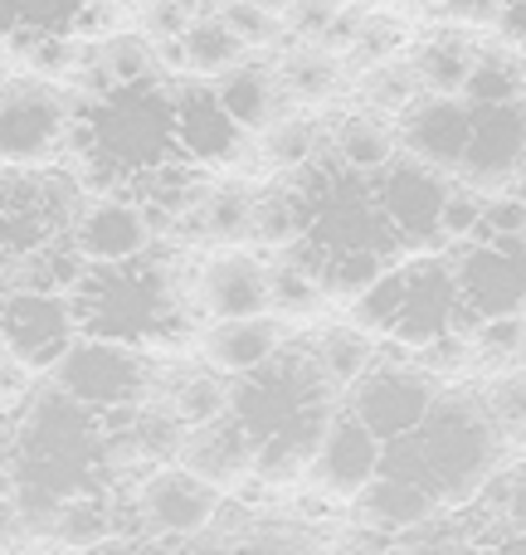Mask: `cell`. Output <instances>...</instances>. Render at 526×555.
<instances>
[{
	"mask_svg": "<svg viewBox=\"0 0 526 555\" xmlns=\"http://www.w3.org/2000/svg\"><path fill=\"white\" fill-rule=\"evenodd\" d=\"M74 142L93 176H142L176 156V93L166 78L142 88H113L78 107Z\"/></svg>",
	"mask_w": 526,
	"mask_h": 555,
	"instance_id": "6da1fadb",
	"label": "cell"
},
{
	"mask_svg": "<svg viewBox=\"0 0 526 555\" xmlns=\"http://www.w3.org/2000/svg\"><path fill=\"white\" fill-rule=\"evenodd\" d=\"M424 459V478L434 482L444 502H463L478 488H488L492 468H498V443L502 429L492 410H478L469 400H434L429 420L414 429Z\"/></svg>",
	"mask_w": 526,
	"mask_h": 555,
	"instance_id": "7a4b0ae2",
	"label": "cell"
},
{
	"mask_svg": "<svg viewBox=\"0 0 526 555\" xmlns=\"http://www.w3.org/2000/svg\"><path fill=\"white\" fill-rule=\"evenodd\" d=\"M25 478L54 488L59 498H74L84 492L88 473L103 463V429H98V414L74 404L64 390L44 395L29 414L25 429Z\"/></svg>",
	"mask_w": 526,
	"mask_h": 555,
	"instance_id": "3957f363",
	"label": "cell"
},
{
	"mask_svg": "<svg viewBox=\"0 0 526 555\" xmlns=\"http://www.w3.org/2000/svg\"><path fill=\"white\" fill-rule=\"evenodd\" d=\"M78 107L49 78H5L0 83V166H49L74 142Z\"/></svg>",
	"mask_w": 526,
	"mask_h": 555,
	"instance_id": "277c9868",
	"label": "cell"
},
{
	"mask_svg": "<svg viewBox=\"0 0 526 555\" xmlns=\"http://www.w3.org/2000/svg\"><path fill=\"white\" fill-rule=\"evenodd\" d=\"M54 390H64L74 404L103 414L123 410V404H142L152 390V365L142 361V351H132L117 336H78L54 371Z\"/></svg>",
	"mask_w": 526,
	"mask_h": 555,
	"instance_id": "5b68a950",
	"label": "cell"
},
{
	"mask_svg": "<svg viewBox=\"0 0 526 555\" xmlns=\"http://www.w3.org/2000/svg\"><path fill=\"white\" fill-rule=\"evenodd\" d=\"M220 502L224 492L215 482H205L201 473H191L185 463H156L132 498V521L156 541L191 546V541L210 537Z\"/></svg>",
	"mask_w": 526,
	"mask_h": 555,
	"instance_id": "8992f818",
	"label": "cell"
},
{
	"mask_svg": "<svg viewBox=\"0 0 526 555\" xmlns=\"http://www.w3.org/2000/svg\"><path fill=\"white\" fill-rule=\"evenodd\" d=\"M78 312L68 293L15 287L0 297V351L25 371H54L59 356L78 341Z\"/></svg>",
	"mask_w": 526,
	"mask_h": 555,
	"instance_id": "52a82bcc",
	"label": "cell"
},
{
	"mask_svg": "<svg viewBox=\"0 0 526 555\" xmlns=\"http://www.w3.org/2000/svg\"><path fill=\"white\" fill-rule=\"evenodd\" d=\"M371 191H375V205H381L385 224H390L395 240H400V249H420V254L444 249L439 210H444V195H449V176L400 152L371 181Z\"/></svg>",
	"mask_w": 526,
	"mask_h": 555,
	"instance_id": "ba28073f",
	"label": "cell"
},
{
	"mask_svg": "<svg viewBox=\"0 0 526 555\" xmlns=\"http://www.w3.org/2000/svg\"><path fill=\"white\" fill-rule=\"evenodd\" d=\"M434 400V380L420 371V365H371L361 380L346 390V410L375 434V439H405L414 434L424 420H429Z\"/></svg>",
	"mask_w": 526,
	"mask_h": 555,
	"instance_id": "9c48e42d",
	"label": "cell"
},
{
	"mask_svg": "<svg viewBox=\"0 0 526 555\" xmlns=\"http://www.w3.org/2000/svg\"><path fill=\"white\" fill-rule=\"evenodd\" d=\"M522 171H526V98L473 107L469 152H463L453 176H459L469 191L492 195V191H508Z\"/></svg>",
	"mask_w": 526,
	"mask_h": 555,
	"instance_id": "30bf717a",
	"label": "cell"
},
{
	"mask_svg": "<svg viewBox=\"0 0 526 555\" xmlns=\"http://www.w3.org/2000/svg\"><path fill=\"white\" fill-rule=\"evenodd\" d=\"M459 302L473 317H512L526 307V240H478L453 259Z\"/></svg>",
	"mask_w": 526,
	"mask_h": 555,
	"instance_id": "8fae6325",
	"label": "cell"
},
{
	"mask_svg": "<svg viewBox=\"0 0 526 555\" xmlns=\"http://www.w3.org/2000/svg\"><path fill=\"white\" fill-rule=\"evenodd\" d=\"M191 293L205 322L268 312V254L254 244H220L210 259H201Z\"/></svg>",
	"mask_w": 526,
	"mask_h": 555,
	"instance_id": "7c38bea8",
	"label": "cell"
},
{
	"mask_svg": "<svg viewBox=\"0 0 526 555\" xmlns=\"http://www.w3.org/2000/svg\"><path fill=\"white\" fill-rule=\"evenodd\" d=\"M74 244L93 269H127L142 263L146 249L156 244L152 224H146V205L132 195H93L74 220Z\"/></svg>",
	"mask_w": 526,
	"mask_h": 555,
	"instance_id": "4fadbf2b",
	"label": "cell"
},
{
	"mask_svg": "<svg viewBox=\"0 0 526 555\" xmlns=\"http://www.w3.org/2000/svg\"><path fill=\"white\" fill-rule=\"evenodd\" d=\"M381 463H385V439H375L351 410H332V420H326L322 439H317V449H312L307 473H312L317 492L351 502L356 492L375 482Z\"/></svg>",
	"mask_w": 526,
	"mask_h": 555,
	"instance_id": "5bb4252c",
	"label": "cell"
},
{
	"mask_svg": "<svg viewBox=\"0 0 526 555\" xmlns=\"http://www.w3.org/2000/svg\"><path fill=\"white\" fill-rule=\"evenodd\" d=\"M176 93V152L191 156L195 166H230L244 156L249 132L220 107L210 78H191L171 83Z\"/></svg>",
	"mask_w": 526,
	"mask_h": 555,
	"instance_id": "9a60e30c",
	"label": "cell"
},
{
	"mask_svg": "<svg viewBox=\"0 0 526 555\" xmlns=\"http://www.w3.org/2000/svg\"><path fill=\"white\" fill-rule=\"evenodd\" d=\"M395 132H400V152L414 162L434 166V171L453 176L469 152V132H473V107L463 98H444V93H420L400 117H395Z\"/></svg>",
	"mask_w": 526,
	"mask_h": 555,
	"instance_id": "2e32d148",
	"label": "cell"
},
{
	"mask_svg": "<svg viewBox=\"0 0 526 555\" xmlns=\"http://www.w3.org/2000/svg\"><path fill=\"white\" fill-rule=\"evenodd\" d=\"M287 341V322H278L273 312L259 317H224V322H205L201 332V361L210 371L230 375V380H244V375L264 371L283 356Z\"/></svg>",
	"mask_w": 526,
	"mask_h": 555,
	"instance_id": "e0dca14e",
	"label": "cell"
},
{
	"mask_svg": "<svg viewBox=\"0 0 526 555\" xmlns=\"http://www.w3.org/2000/svg\"><path fill=\"white\" fill-rule=\"evenodd\" d=\"M453 307H459V283H453V263H439L434 254H420V263L405 269V307L395 322L390 341H405L414 351L420 341L449 332Z\"/></svg>",
	"mask_w": 526,
	"mask_h": 555,
	"instance_id": "ac0fdd59",
	"label": "cell"
},
{
	"mask_svg": "<svg viewBox=\"0 0 526 555\" xmlns=\"http://www.w3.org/2000/svg\"><path fill=\"white\" fill-rule=\"evenodd\" d=\"M439 492L424 478H405V473H375L371 488H361L351 498L356 521L365 531H420L439 512Z\"/></svg>",
	"mask_w": 526,
	"mask_h": 555,
	"instance_id": "d6986e66",
	"label": "cell"
},
{
	"mask_svg": "<svg viewBox=\"0 0 526 555\" xmlns=\"http://www.w3.org/2000/svg\"><path fill=\"white\" fill-rule=\"evenodd\" d=\"M254 449H259V443H254V434L244 429L234 414H224V420L201 424V429L185 434L181 459H176V463H185V468L201 473L205 482H215L220 492H230L234 482L254 473Z\"/></svg>",
	"mask_w": 526,
	"mask_h": 555,
	"instance_id": "ffe728a7",
	"label": "cell"
},
{
	"mask_svg": "<svg viewBox=\"0 0 526 555\" xmlns=\"http://www.w3.org/2000/svg\"><path fill=\"white\" fill-rule=\"evenodd\" d=\"M312 220H317V201L303 185V176H293L287 185H273V191L254 195L249 244L254 249H268V254H287L312 240Z\"/></svg>",
	"mask_w": 526,
	"mask_h": 555,
	"instance_id": "44dd1931",
	"label": "cell"
},
{
	"mask_svg": "<svg viewBox=\"0 0 526 555\" xmlns=\"http://www.w3.org/2000/svg\"><path fill=\"white\" fill-rule=\"evenodd\" d=\"M210 83H215L220 107L249 137H259L278 113H287V107H293V103H287V93H283V83H278V68H264V64H254V59H240V64L224 68V74L210 78Z\"/></svg>",
	"mask_w": 526,
	"mask_h": 555,
	"instance_id": "7402d4cb",
	"label": "cell"
},
{
	"mask_svg": "<svg viewBox=\"0 0 526 555\" xmlns=\"http://www.w3.org/2000/svg\"><path fill=\"white\" fill-rule=\"evenodd\" d=\"M254 142H259V162L268 166V171L297 176V171H307V166H317L326 156V146H332V127L317 122L307 107H287V113H278L273 122L254 137Z\"/></svg>",
	"mask_w": 526,
	"mask_h": 555,
	"instance_id": "603a6c76",
	"label": "cell"
},
{
	"mask_svg": "<svg viewBox=\"0 0 526 555\" xmlns=\"http://www.w3.org/2000/svg\"><path fill=\"white\" fill-rule=\"evenodd\" d=\"M326 156H332L342 171L375 181V176L400 156V132H395L390 117H381V113L365 107V113H351L332 127V146H326Z\"/></svg>",
	"mask_w": 526,
	"mask_h": 555,
	"instance_id": "cb8c5ba5",
	"label": "cell"
},
{
	"mask_svg": "<svg viewBox=\"0 0 526 555\" xmlns=\"http://www.w3.org/2000/svg\"><path fill=\"white\" fill-rule=\"evenodd\" d=\"M307 254H312V244H307ZM326 302L332 297H326L322 278H317V263L303 259V244L287 249V259L268 254V312L278 322H312Z\"/></svg>",
	"mask_w": 526,
	"mask_h": 555,
	"instance_id": "d4e9b609",
	"label": "cell"
},
{
	"mask_svg": "<svg viewBox=\"0 0 526 555\" xmlns=\"http://www.w3.org/2000/svg\"><path fill=\"white\" fill-rule=\"evenodd\" d=\"M254 185L244 181H220L210 185L205 181L201 201H195V210L185 215V220L195 224V234H201L205 244H249V230H254Z\"/></svg>",
	"mask_w": 526,
	"mask_h": 555,
	"instance_id": "484cf974",
	"label": "cell"
},
{
	"mask_svg": "<svg viewBox=\"0 0 526 555\" xmlns=\"http://www.w3.org/2000/svg\"><path fill=\"white\" fill-rule=\"evenodd\" d=\"M473 59H478V44L459 29H434L429 39H420L410 54V68L420 78L424 93H444V98H463V83L473 74Z\"/></svg>",
	"mask_w": 526,
	"mask_h": 555,
	"instance_id": "4316f807",
	"label": "cell"
},
{
	"mask_svg": "<svg viewBox=\"0 0 526 555\" xmlns=\"http://www.w3.org/2000/svg\"><path fill=\"white\" fill-rule=\"evenodd\" d=\"M278 83H283L293 107H326L342 93V64H336V54L326 44L303 39L297 49H287L278 59Z\"/></svg>",
	"mask_w": 526,
	"mask_h": 555,
	"instance_id": "83f0119b",
	"label": "cell"
},
{
	"mask_svg": "<svg viewBox=\"0 0 526 555\" xmlns=\"http://www.w3.org/2000/svg\"><path fill=\"white\" fill-rule=\"evenodd\" d=\"M181 54H185V74H191V78H220L224 68H234L240 59H249V44H244V39L224 25L220 10L205 5L201 15L185 25Z\"/></svg>",
	"mask_w": 526,
	"mask_h": 555,
	"instance_id": "f1b7e54d",
	"label": "cell"
},
{
	"mask_svg": "<svg viewBox=\"0 0 526 555\" xmlns=\"http://www.w3.org/2000/svg\"><path fill=\"white\" fill-rule=\"evenodd\" d=\"M375 356H381L375 351V336H365L356 322L351 326H326V332L312 341V365H317V375L332 385V395L351 390V385L375 365Z\"/></svg>",
	"mask_w": 526,
	"mask_h": 555,
	"instance_id": "f546056e",
	"label": "cell"
},
{
	"mask_svg": "<svg viewBox=\"0 0 526 555\" xmlns=\"http://www.w3.org/2000/svg\"><path fill=\"white\" fill-rule=\"evenodd\" d=\"M230 395H234L230 375L201 365V371H185V375L171 380V390H166V410H171L185 429H201V424H215V420L230 414Z\"/></svg>",
	"mask_w": 526,
	"mask_h": 555,
	"instance_id": "4dcf8cb0",
	"label": "cell"
},
{
	"mask_svg": "<svg viewBox=\"0 0 526 555\" xmlns=\"http://www.w3.org/2000/svg\"><path fill=\"white\" fill-rule=\"evenodd\" d=\"M113 531H117L113 507H107L103 498H93V492H74V498H64L49 537H54V546L88 555V551H103L107 541H113Z\"/></svg>",
	"mask_w": 526,
	"mask_h": 555,
	"instance_id": "1f68e13d",
	"label": "cell"
},
{
	"mask_svg": "<svg viewBox=\"0 0 526 555\" xmlns=\"http://www.w3.org/2000/svg\"><path fill=\"white\" fill-rule=\"evenodd\" d=\"M517 98H526V59L512 54V44L478 49L473 74H469V83H463V103L492 107V103H517Z\"/></svg>",
	"mask_w": 526,
	"mask_h": 555,
	"instance_id": "d6a6232c",
	"label": "cell"
},
{
	"mask_svg": "<svg viewBox=\"0 0 526 555\" xmlns=\"http://www.w3.org/2000/svg\"><path fill=\"white\" fill-rule=\"evenodd\" d=\"M312 244V240H307ZM395 254L385 249H365V244H351V249H317L312 244V263H317V278H322L326 297H346L351 302L361 287H371L375 278L390 269Z\"/></svg>",
	"mask_w": 526,
	"mask_h": 555,
	"instance_id": "836d02e7",
	"label": "cell"
},
{
	"mask_svg": "<svg viewBox=\"0 0 526 555\" xmlns=\"http://www.w3.org/2000/svg\"><path fill=\"white\" fill-rule=\"evenodd\" d=\"M93 44H98V59H103V74L113 88H142L166 74L162 59H156V44L142 29H113L107 39H93Z\"/></svg>",
	"mask_w": 526,
	"mask_h": 555,
	"instance_id": "e575fe53",
	"label": "cell"
},
{
	"mask_svg": "<svg viewBox=\"0 0 526 555\" xmlns=\"http://www.w3.org/2000/svg\"><path fill=\"white\" fill-rule=\"evenodd\" d=\"M84 5L88 0H0V44L20 35H49V29L74 35Z\"/></svg>",
	"mask_w": 526,
	"mask_h": 555,
	"instance_id": "d590c367",
	"label": "cell"
},
{
	"mask_svg": "<svg viewBox=\"0 0 526 555\" xmlns=\"http://www.w3.org/2000/svg\"><path fill=\"white\" fill-rule=\"evenodd\" d=\"M420 93L424 88H420V78H414L410 59H381V64H371L365 68V78H361L365 107L381 113V117H400Z\"/></svg>",
	"mask_w": 526,
	"mask_h": 555,
	"instance_id": "8d00e7d4",
	"label": "cell"
},
{
	"mask_svg": "<svg viewBox=\"0 0 526 555\" xmlns=\"http://www.w3.org/2000/svg\"><path fill=\"white\" fill-rule=\"evenodd\" d=\"M400 307H405V269H385L371 287H361L351 297V322L365 336H390L395 322H400Z\"/></svg>",
	"mask_w": 526,
	"mask_h": 555,
	"instance_id": "74e56055",
	"label": "cell"
},
{
	"mask_svg": "<svg viewBox=\"0 0 526 555\" xmlns=\"http://www.w3.org/2000/svg\"><path fill=\"white\" fill-rule=\"evenodd\" d=\"M215 10H220L224 25H230L249 49H268V44H278V39L287 35L283 15H278V10L254 5V0H220Z\"/></svg>",
	"mask_w": 526,
	"mask_h": 555,
	"instance_id": "f35d334b",
	"label": "cell"
},
{
	"mask_svg": "<svg viewBox=\"0 0 526 555\" xmlns=\"http://www.w3.org/2000/svg\"><path fill=\"white\" fill-rule=\"evenodd\" d=\"M522 312L512 317H483L478 326H473V361H517L522 356Z\"/></svg>",
	"mask_w": 526,
	"mask_h": 555,
	"instance_id": "ab89813d",
	"label": "cell"
},
{
	"mask_svg": "<svg viewBox=\"0 0 526 555\" xmlns=\"http://www.w3.org/2000/svg\"><path fill=\"white\" fill-rule=\"evenodd\" d=\"M410 361L420 365L429 380H434V375H459L463 365L473 361V336L469 332H453V326H449V332H439V336H429V341L414 346Z\"/></svg>",
	"mask_w": 526,
	"mask_h": 555,
	"instance_id": "60d3db41",
	"label": "cell"
},
{
	"mask_svg": "<svg viewBox=\"0 0 526 555\" xmlns=\"http://www.w3.org/2000/svg\"><path fill=\"white\" fill-rule=\"evenodd\" d=\"M478 224H483L478 191H469V185H449V195H444V210H439L444 244H473V240H478Z\"/></svg>",
	"mask_w": 526,
	"mask_h": 555,
	"instance_id": "b9f144b4",
	"label": "cell"
},
{
	"mask_svg": "<svg viewBox=\"0 0 526 555\" xmlns=\"http://www.w3.org/2000/svg\"><path fill=\"white\" fill-rule=\"evenodd\" d=\"M201 10H205V0H137V15H142V35L146 39L185 35V25H191Z\"/></svg>",
	"mask_w": 526,
	"mask_h": 555,
	"instance_id": "7bdbcfd3",
	"label": "cell"
},
{
	"mask_svg": "<svg viewBox=\"0 0 526 555\" xmlns=\"http://www.w3.org/2000/svg\"><path fill=\"white\" fill-rule=\"evenodd\" d=\"M478 240H526V195L492 191V201H483Z\"/></svg>",
	"mask_w": 526,
	"mask_h": 555,
	"instance_id": "ee69618b",
	"label": "cell"
},
{
	"mask_svg": "<svg viewBox=\"0 0 526 555\" xmlns=\"http://www.w3.org/2000/svg\"><path fill=\"white\" fill-rule=\"evenodd\" d=\"M336 10H342V0H287V10H283V25H287V35H297V39H322L326 35V25L336 20Z\"/></svg>",
	"mask_w": 526,
	"mask_h": 555,
	"instance_id": "f6af8a7d",
	"label": "cell"
},
{
	"mask_svg": "<svg viewBox=\"0 0 526 555\" xmlns=\"http://www.w3.org/2000/svg\"><path fill=\"white\" fill-rule=\"evenodd\" d=\"M395 49H400V25L395 20H371L365 15V25H361V35H356V44H351V59L356 64H381V59H395Z\"/></svg>",
	"mask_w": 526,
	"mask_h": 555,
	"instance_id": "bcb514c9",
	"label": "cell"
},
{
	"mask_svg": "<svg viewBox=\"0 0 526 555\" xmlns=\"http://www.w3.org/2000/svg\"><path fill=\"white\" fill-rule=\"evenodd\" d=\"M492 420H498L502 434L526 443V375H512L502 380V390L492 395Z\"/></svg>",
	"mask_w": 526,
	"mask_h": 555,
	"instance_id": "7dc6e473",
	"label": "cell"
},
{
	"mask_svg": "<svg viewBox=\"0 0 526 555\" xmlns=\"http://www.w3.org/2000/svg\"><path fill=\"white\" fill-rule=\"evenodd\" d=\"M488 482H492V478H488ZM498 488H502V512H508V521H512L517 531H526V468L508 473Z\"/></svg>",
	"mask_w": 526,
	"mask_h": 555,
	"instance_id": "c3c4849f",
	"label": "cell"
},
{
	"mask_svg": "<svg viewBox=\"0 0 526 555\" xmlns=\"http://www.w3.org/2000/svg\"><path fill=\"white\" fill-rule=\"evenodd\" d=\"M254 5H264V10H278V15H283V10H287V0H254Z\"/></svg>",
	"mask_w": 526,
	"mask_h": 555,
	"instance_id": "681fc988",
	"label": "cell"
},
{
	"mask_svg": "<svg viewBox=\"0 0 526 555\" xmlns=\"http://www.w3.org/2000/svg\"><path fill=\"white\" fill-rule=\"evenodd\" d=\"M123 5H137V0H123Z\"/></svg>",
	"mask_w": 526,
	"mask_h": 555,
	"instance_id": "f907efd6",
	"label": "cell"
},
{
	"mask_svg": "<svg viewBox=\"0 0 526 555\" xmlns=\"http://www.w3.org/2000/svg\"><path fill=\"white\" fill-rule=\"evenodd\" d=\"M522 59H526V44H522Z\"/></svg>",
	"mask_w": 526,
	"mask_h": 555,
	"instance_id": "816d5d0a",
	"label": "cell"
},
{
	"mask_svg": "<svg viewBox=\"0 0 526 555\" xmlns=\"http://www.w3.org/2000/svg\"><path fill=\"white\" fill-rule=\"evenodd\" d=\"M0 375H5V365H0Z\"/></svg>",
	"mask_w": 526,
	"mask_h": 555,
	"instance_id": "f5cc1de1",
	"label": "cell"
}]
</instances>
